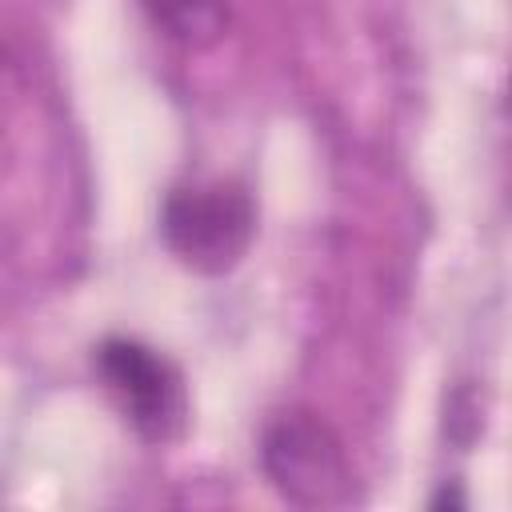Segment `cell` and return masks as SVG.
Wrapping results in <instances>:
<instances>
[{"instance_id": "6da1fadb", "label": "cell", "mask_w": 512, "mask_h": 512, "mask_svg": "<svg viewBox=\"0 0 512 512\" xmlns=\"http://www.w3.org/2000/svg\"><path fill=\"white\" fill-rule=\"evenodd\" d=\"M160 236L184 268L224 276L256 240V200L240 180L180 184L160 204Z\"/></svg>"}, {"instance_id": "7a4b0ae2", "label": "cell", "mask_w": 512, "mask_h": 512, "mask_svg": "<svg viewBox=\"0 0 512 512\" xmlns=\"http://www.w3.org/2000/svg\"><path fill=\"white\" fill-rule=\"evenodd\" d=\"M260 472L296 508H340L356 488L344 440L312 408H284L264 424Z\"/></svg>"}, {"instance_id": "3957f363", "label": "cell", "mask_w": 512, "mask_h": 512, "mask_svg": "<svg viewBox=\"0 0 512 512\" xmlns=\"http://www.w3.org/2000/svg\"><path fill=\"white\" fill-rule=\"evenodd\" d=\"M92 368L140 440L172 444L188 428V388L164 352L132 336H108L92 348Z\"/></svg>"}, {"instance_id": "277c9868", "label": "cell", "mask_w": 512, "mask_h": 512, "mask_svg": "<svg viewBox=\"0 0 512 512\" xmlns=\"http://www.w3.org/2000/svg\"><path fill=\"white\" fill-rule=\"evenodd\" d=\"M148 24L176 48L204 52L228 36L232 4L228 0H140Z\"/></svg>"}, {"instance_id": "5b68a950", "label": "cell", "mask_w": 512, "mask_h": 512, "mask_svg": "<svg viewBox=\"0 0 512 512\" xmlns=\"http://www.w3.org/2000/svg\"><path fill=\"white\" fill-rule=\"evenodd\" d=\"M428 508H432V512H444V508H448V512H464V508H468V500H464L460 484L452 480V484H440V492L432 496V504H428Z\"/></svg>"}]
</instances>
